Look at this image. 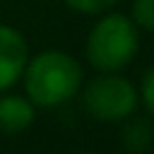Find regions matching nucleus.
Returning <instances> with one entry per match:
<instances>
[{"instance_id": "f257e3e1", "label": "nucleus", "mask_w": 154, "mask_h": 154, "mask_svg": "<svg viewBox=\"0 0 154 154\" xmlns=\"http://www.w3.org/2000/svg\"><path fill=\"white\" fill-rule=\"evenodd\" d=\"M22 79L24 94L34 106L53 108L77 94L82 84V67L65 51H41L26 60Z\"/></svg>"}, {"instance_id": "f03ea898", "label": "nucleus", "mask_w": 154, "mask_h": 154, "mask_svg": "<svg viewBox=\"0 0 154 154\" xmlns=\"http://www.w3.org/2000/svg\"><path fill=\"white\" fill-rule=\"evenodd\" d=\"M140 48L137 24L125 14H106L101 17L89 36H87V60L91 67L101 72H118L128 67Z\"/></svg>"}, {"instance_id": "7ed1b4c3", "label": "nucleus", "mask_w": 154, "mask_h": 154, "mask_svg": "<svg viewBox=\"0 0 154 154\" xmlns=\"http://www.w3.org/2000/svg\"><path fill=\"white\" fill-rule=\"evenodd\" d=\"M140 94L135 84L116 72H101L84 89V108L101 123H120L137 108Z\"/></svg>"}, {"instance_id": "20e7f679", "label": "nucleus", "mask_w": 154, "mask_h": 154, "mask_svg": "<svg viewBox=\"0 0 154 154\" xmlns=\"http://www.w3.org/2000/svg\"><path fill=\"white\" fill-rule=\"evenodd\" d=\"M29 60V46L24 36L7 24H0V91L10 89Z\"/></svg>"}, {"instance_id": "39448f33", "label": "nucleus", "mask_w": 154, "mask_h": 154, "mask_svg": "<svg viewBox=\"0 0 154 154\" xmlns=\"http://www.w3.org/2000/svg\"><path fill=\"white\" fill-rule=\"evenodd\" d=\"M36 118V106L26 96L5 94L0 96V132L2 135H19L24 132Z\"/></svg>"}, {"instance_id": "423d86ee", "label": "nucleus", "mask_w": 154, "mask_h": 154, "mask_svg": "<svg viewBox=\"0 0 154 154\" xmlns=\"http://www.w3.org/2000/svg\"><path fill=\"white\" fill-rule=\"evenodd\" d=\"M132 118V116H130ZM128 120V118H125ZM154 140V128L147 118H132L123 128V144L130 152H144Z\"/></svg>"}, {"instance_id": "0eeeda50", "label": "nucleus", "mask_w": 154, "mask_h": 154, "mask_svg": "<svg viewBox=\"0 0 154 154\" xmlns=\"http://www.w3.org/2000/svg\"><path fill=\"white\" fill-rule=\"evenodd\" d=\"M132 22L147 31H154V0H135L132 2Z\"/></svg>"}, {"instance_id": "6e6552de", "label": "nucleus", "mask_w": 154, "mask_h": 154, "mask_svg": "<svg viewBox=\"0 0 154 154\" xmlns=\"http://www.w3.org/2000/svg\"><path fill=\"white\" fill-rule=\"evenodd\" d=\"M70 10L82 12V14H99L103 10H108L111 5H116L118 0H63Z\"/></svg>"}, {"instance_id": "1a4fd4ad", "label": "nucleus", "mask_w": 154, "mask_h": 154, "mask_svg": "<svg viewBox=\"0 0 154 154\" xmlns=\"http://www.w3.org/2000/svg\"><path fill=\"white\" fill-rule=\"evenodd\" d=\"M140 99L144 103V108L154 116V65L142 75V82H140Z\"/></svg>"}]
</instances>
